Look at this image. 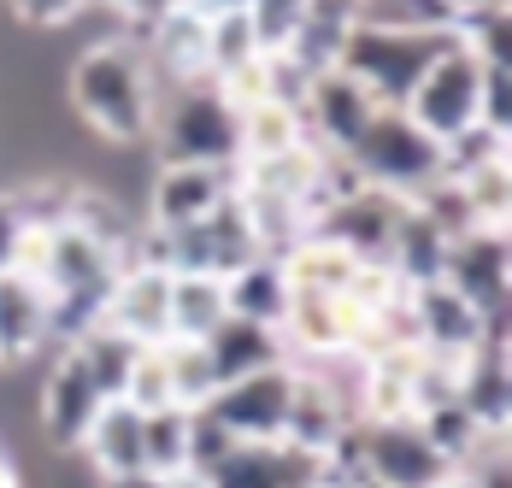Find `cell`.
I'll return each instance as SVG.
<instances>
[{"label": "cell", "instance_id": "cell-14", "mask_svg": "<svg viewBox=\"0 0 512 488\" xmlns=\"http://www.w3.org/2000/svg\"><path fill=\"white\" fill-rule=\"evenodd\" d=\"M318 477H324L318 453H301L289 441H242L206 477V488H312Z\"/></svg>", "mask_w": 512, "mask_h": 488}, {"label": "cell", "instance_id": "cell-17", "mask_svg": "<svg viewBox=\"0 0 512 488\" xmlns=\"http://www.w3.org/2000/svg\"><path fill=\"white\" fill-rule=\"evenodd\" d=\"M201 347H206V359H212L218 389H224V383H242V377H259V371L289 365V342H283V330H271V324H248V318H224Z\"/></svg>", "mask_w": 512, "mask_h": 488}, {"label": "cell", "instance_id": "cell-15", "mask_svg": "<svg viewBox=\"0 0 512 488\" xmlns=\"http://www.w3.org/2000/svg\"><path fill=\"white\" fill-rule=\"evenodd\" d=\"M407 318H412L418 353H436V359H465L471 347L483 342V318H477L448 283L407 289Z\"/></svg>", "mask_w": 512, "mask_h": 488}, {"label": "cell", "instance_id": "cell-11", "mask_svg": "<svg viewBox=\"0 0 512 488\" xmlns=\"http://www.w3.org/2000/svg\"><path fill=\"white\" fill-rule=\"evenodd\" d=\"M289 394H295V365H277V371H259L242 383H224L206 406L218 412V424L236 441H283Z\"/></svg>", "mask_w": 512, "mask_h": 488}, {"label": "cell", "instance_id": "cell-30", "mask_svg": "<svg viewBox=\"0 0 512 488\" xmlns=\"http://www.w3.org/2000/svg\"><path fill=\"white\" fill-rule=\"evenodd\" d=\"M183 430H189V412H183V406L148 412V418H142V471L177 477V471H183Z\"/></svg>", "mask_w": 512, "mask_h": 488}, {"label": "cell", "instance_id": "cell-27", "mask_svg": "<svg viewBox=\"0 0 512 488\" xmlns=\"http://www.w3.org/2000/svg\"><path fill=\"white\" fill-rule=\"evenodd\" d=\"M454 183H460V195H465V206H471V218H477V224L507 230V218H512V153L483 159L477 171H460Z\"/></svg>", "mask_w": 512, "mask_h": 488}, {"label": "cell", "instance_id": "cell-20", "mask_svg": "<svg viewBox=\"0 0 512 488\" xmlns=\"http://www.w3.org/2000/svg\"><path fill=\"white\" fill-rule=\"evenodd\" d=\"M77 453L89 459L95 483L101 477H124V471H142V412L124 406V400H106Z\"/></svg>", "mask_w": 512, "mask_h": 488}, {"label": "cell", "instance_id": "cell-40", "mask_svg": "<svg viewBox=\"0 0 512 488\" xmlns=\"http://www.w3.org/2000/svg\"><path fill=\"white\" fill-rule=\"evenodd\" d=\"M159 488H206V477H195V471H177V477H159Z\"/></svg>", "mask_w": 512, "mask_h": 488}, {"label": "cell", "instance_id": "cell-5", "mask_svg": "<svg viewBox=\"0 0 512 488\" xmlns=\"http://www.w3.org/2000/svg\"><path fill=\"white\" fill-rule=\"evenodd\" d=\"M442 283L483 318V342H507V312H512V242H507V230L477 224V230H465L460 242H448Z\"/></svg>", "mask_w": 512, "mask_h": 488}, {"label": "cell", "instance_id": "cell-1", "mask_svg": "<svg viewBox=\"0 0 512 488\" xmlns=\"http://www.w3.org/2000/svg\"><path fill=\"white\" fill-rule=\"evenodd\" d=\"M65 100L101 147H148L154 130V77L124 36L89 42L65 65Z\"/></svg>", "mask_w": 512, "mask_h": 488}, {"label": "cell", "instance_id": "cell-9", "mask_svg": "<svg viewBox=\"0 0 512 488\" xmlns=\"http://www.w3.org/2000/svg\"><path fill=\"white\" fill-rule=\"evenodd\" d=\"M383 106L359 89L348 71H318L307 83V100H301V130H307V147L318 153H348L359 142V130L377 118Z\"/></svg>", "mask_w": 512, "mask_h": 488}, {"label": "cell", "instance_id": "cell-25", "mask_svg": "<svg viewBox=\"0 0 512 488\" xmlns=\"http://www.w3.org/2000/svg\"><path fill=\"white\" fill-rule=\"evenodd\" d=\"M454 42L477 65H512V0H483L454 18Z\"/></svg>", "mask_w": 512, "mask_h": 488}, {"label": "cell", "instance_id": "cell-36", "mask_svg": "<svg viewBox=\"0 0 512 488\" xmlns=\"http://www.w3.org/2000/svg\"><path fill=\"white\" fill-rule=\"evenodd\" d=\"M24 236H30V218L18 212V200L0 189V271H12V265H18V253H24Z\"/></svg>", "mask_w": 512, "mask_h": 488}, {"label": "cell", "instance_id": "cell-21", "mask_svg": "<svg viewBox=\"0 0 512 488\" xmlns=\"http://www.w3.org/2000/svg\"><path fill=\"white\" fill-rule=\"evenodd\" d=\"M289 277H283V259H248L242 271H230L224 277V306H230V318H248V324H271V330H283V318H289Z\"/></svg>", "mask_w": 512, "mask_h": 488}, {"label": "cell", "instance_id": "cell-37", "mask_svg": "<svg viewBox=\"0 0 512 488\" xmlns=\"http://www.w3.org/2000/svg\"><path fill=\"white\" fill-rule=\"evenodd\" d=\"M95 6H106V12H118L124 24H148V18H159L171 0H95Z\"/></svg>", "mask_w": 512, "mask_h": 488}, {"label": "cell", "instance_id": "cell-18", "mask_svg": "<svg viewBox=\"0 0 512 488\" xmlns=\"http://www.w3.org/2000/svg\"><path fill=\"white\" fill-rule=\"evenodd\" d=\"M348 424H359L354 406H348L336 389H324L312 371H301V365H295V394H289L283 441H289V447H301V453H318V459H324Z\"/></svg>", "mask_w": 512, "mask_h": 488}, {"label": "cell", "instance_id": "cell-42", "mask_svg": "<svg viewBox=\"0 0 512 488\" xmlns=\"http://www.w3.org/2000/svg\"><path fill=\"white\" fill-rule=\"evenodd\" d=\"M436 488H465V477H460V471H454V477H448V483H436Z\"/></svg>", "mask_w": 512, "mask_h": 488}, {"label": "cell", "instance_id": "cell-35", "mask_svg": "<svg viewBox=\"0 0 512 488\" xmlns=\"http://www.w3.org/2000/svg\"><path fill=\"white\" fill-rule=\"evenodd\" d=\"M83 6H89V0H6V12H12L24 30H36V36L77 24V18H83Z\"/></svg>", "mask_w": 512, "mask_h": 488}, {"label": "cell", "instance_id": "cell-3", "mask_svg": "<svg viewBox=\"0 0 512 488\" xmlns=\"http://www.w3.org/2000/svg\"><path fill=\"white\" fill-rule=\"evenodd\" d=\"M454 48V30H395V24H354L336 53V71H348L377 106H407L418 77Z\"/></svg>", "mask_w": 512, "mask_h": 488}, {"label": "cell", "instance_id": "cell-43", "mask_svg": "<svg viewBox=\"0 0 512 488\" xmlns=\"http://www.w3.org/2000/svg\"><path fill=\"white\" fill-rule=\"evenodd\" d=\"M354 488H377V483H354Z\"/></svg>", "mask_w": 512, "mask_h": 488}, {"label": "cell", "instance_id": "cell-41", "mask_svg": "<svg viewBox=\"0 0 512 488\" xmlns=\"http://www.w3.org/2000/svg\"><path fill=\"white\" fill-rule=\"evenodd\" d=\"M312 488H354V483H336V477H318Z\"/></svg>", "mask_w": 512, "mask_h": 488}, {"label": "cell", "instance_id": "cell-39", "mask_svg": "<svg viewBox=\"0 0 512 488\" xmlns=\"http://www.w3.org/2000/svg\"><path fill=\"white\" fill-rule=\"evenodd\" d=\"M0 488H18V465H12V453H6V441H0Z\"/></svg>", "mask_w": 512, "mask_h": 488}, {"label": "cell", "instance_id": "cell-6", "mask_svg": "<svg viewBox=\"0 0 512 488\" xmlns=\"http://www.w3.org/2000/svg\"><path fill=\"white\" fill-rule=\"evenodd\" d=\"M477 83H483V65L454 42V48L418 77V89L407 95L401 112H407L430 142H454L460 130L477 124Z\"/></svg>", "mask_w": 512, "mask_h": 488}, {"label": "cell", "instance_id": "cell-22", "mask_svg": "<svg viewBox=\"0 0 512 488\" xmlns=\"http://www.w3.org/2000/svg\"><path fill=\"white\" fill-rule=\"evenodd\" d=\"M224 318H230L224 277H206V271L171 277V342H206Z\"/></svg>", "mask_w": 512, "mask_h": 488}, {"label": "cell", "instance_id": "cell-23", "mask_svg": "<svg viewBox=\"0 0 512 488\" xmlns=\"http://www.w3.org/2000/svg\"><path fill=\"white\" fill-rule=\"evenodd\" d=\"M359 259L354 253H342L336 242H324V236H301V242L283 253V277H289V289H318V294H348L354 283Z\"/></svg>", "mask_w": 512, "mask_h": 488}, {"label": "cell", "instance_id": "cell-19", "mask_svg": "<svg viewBox=\"0 0 512 488\" xmlns=\"http://www.w3.org/2000/svg\"><path fill=\"white\" fill-rule=\"evenodd\" d=\"M442 265H448V236H442L418 206H401L395 236H389V253H383V271H389L401 289H430V283H442Z\"/></svg>", "mask_w": 512, "mask_h": 488}, {"label": "cell", "instance_id": "cell-29", "mask_svg": "<svg viewBox=\"0 0 512 488\" xmlns=\"http://www.w3.org/2000/svg\"><path fill=\"white\" fill-rule=\"evenodd\" d=\"M159 347H165V371H171V394H177V406H183V412L206 406V400L218 394V377H212L206 347L201 342H159Z\"/></svg>", "mask_w": 512, "mask_h": 488}, {"label": "cell", "instance_id": "cell-33", "mask_svg": "<svg viewBox=\"0 0 512 488\" xmlns=\"http://www.w3.org/2000/svg\"><path fill=\"white\" fill-rule=\"evenodd\" d=\"M477 124L512 136V65H483V83H477Z\"/></svg>", "mask_w": 512, "mask_h": 488}, {"label": "cell", "instance_id": "cell-31", "mask_svg": "<svg viewBox=\"0 0 512 488\" xmlns=\"http://www.w3.org/2000/svg\"><path fill=\"white\" fill-rule=\"evenodd\" d=\"M236 447H242V441L218 424V412H212V406H195V412H189V430H183V471L212 477Z\"/></svg>", "mask_w": 512, "mask_h": 488}, {"label": "cell", "instance_id": "cell-26", "mask_svg": "<svg viewBox=\"0 0 512 488\" xmlns=\"http://www.w3.org/2000/svg\"><path fill=\"white\" fill-rule=\"evenodd\" d=\"M259 53H265L259 48V30H254V18H248L242 6L206 18V71H212V77H230V71L254 65Z\"/></svg>", "mask_w": 512, "mask_h": 488}, {"label": "cell", "instance_id": "cell-16", "mask_svg": "<svg viewBox=\"0 0 512 488\" xmlns=\"http://www.w3.org/2000/svg\"><path fill=\"white\" fill-rule=\"evenodd\" d=\"M48 353V289L30 271H0V365Z\"/></svg>", "mask_w": 512, "mask_h": 488}, {"label": "cell", "instance_id": "cell-24", "mask_svg": "<svg viewBox=\"0 0 512 488\" xmlns=\"http://www.w3.org/2000/svg\"><path fill=\"white\" fill-rule=\"evenodd\" d=\"M236 130H242V165H248V159H277V153L307 147L301 112L283 106V100H254V106H242V112H236Z\"/></svg>", "mask_w": 512, "mask_h": 488}, {"label": "cell", "instance_id": "cell-34", "mask_svg": "<svg viewBox=\"0 0 512 488\" xmlns=\"http://www.w3.org/2000/svg\"><path fill=\"white\" fill-rule=\"evenodd\" d=\"M301 12H307V0H254L248 18H254V30H259V48L265 53L289 48V36L301 30Z\"/></svg>", "mask_w": 512, "mask_h": 488}, {"label": "cell", "instance_id": "cell-8", "mask_svg": "<svg viewBox=\"0 0 512 488\" xmlns=\"http://www.w3.org/2000/svg\"><path fill=\"white\" fill-rule=\"evenodd\" d=\"M359 453H365V483L377 488H436L454 477V465L430 447V436L412 418L359 424Z\"/></svg>", "mask_w": 512, "mask_h": 488}, {"label": "cell", "instance_id": "cell-7", "mask_svg": "<svg viewBox=\"0 0 512 488\" xmlns=\"http://www.w3.org/2000/svg\"><path fill=\"white\" fill-rule=\"evenodd\" d=\"M101 406H106V394L83 371V359L71 347H53L48 371H42V389H36V430H42V441L53 453H77Z\"/></svg>", "mask_w": 512, "mask_h": 488}, {"label": "cell", "instance_id": "cell-4", "mask_svg": "<svg viewBox=\"0 0 512 488\" xmlns=\"http://www.w3.org/2000/svg\"><path fill=\"white\" fill-rule=\"evenodd\" d=\"M342 159L354 165V177L365 189L395 195V200H418L430 183L448 177V171H442V142H430L401 106H383V112L359 130V142L348 147Z\"/></svg>", "mask_w": 512, "mask_h": 488}, {"label": "cell", "instance_id": "cell-28", "mask_svg": "<svg viewBox=\"0 0 512 488\" xmlns=\"http://www.w3.org/2000/svg\"><path fill=\"white\" fill-rule=\"evenodd\" d=\"M77 359H83V371L95 377V389L106 394V400H118L124 394V377H130V359H136V342H124L118 330H106V324H95L83 342L71 347Z\"/></svg>", "mask_w": 512, "mask_h": 488}, {"label": "cell", "instance_id": "cell-38", "mask_svg": "<svg viewBox=\"0 0 512 488\" xmlns=\"http://www.w3.org/2000/svg\"><path fill=\"white\" fill-rule=\"evenodd\" d=\"M95 488H159L154 471H124V477H101Z\"/></svg>", "mask_w": 512, "mask_h": 488}, {"label": "cell", "instance_id": "cell-12", "mask_svg": "<svg viewBox=\"0 0 512 488\" xmlns=\"http://www.w3.org/2000/svg\"><path fill=\"white\" fill-rule=\"evenodd\" d=\"M101 324L118 330L124 342H136V347L171 342V277L165 271H148V265H124L112 294H106Z\"/></svg>", "mask_w": 512, "mask_h": 488}, {"label": "cell", "instance_id": "cell-13", "mask_svg": "<svg viewBox=\"0 0 512 488\" xmlns=\"http://www.w3.org/2000/svg\"><path fill=\"white\" fill-rule=\"evenodd\" d=\"M454 400L471 412L483 436H507L512 424V342H477L460 359Z\"/></svg>", "mask_w": 512, "mask_h": 488}, {"label": "cell", "instance_id": "cell-10", "mask_svg": "<svg viewBox=\"0 0 512 488\" xmlns=\"http://www.w3.org/2000/svg\"><path fill=\"white\" fill-rule=\"evenodd\" d=\"M230 200H236V165H159L148 183V218L165 230H183Z\"/></svg>", "mask_w": 512, "mask_h": 488}, {"label": "cell", "instance_id": "cell-32", "mask_svg": "<svg viewBox=\"0 0 512 488\" xmlns=\"http://www.w3.org/2000/svg\"><path fill=\"white\" fill-rule=\"evenodd\" d=\"M118 400L136 406L142 418H148V412H165V406H177V394H171V371H165V347H136L130 377H124V394H118Z\"/></svg>", "mask_w": 512, "mask_h": 488}, {"label": "cell", "instance_id": "cell-2", "mask_svg": "<svg viewBox=\"0 0 512 488\" xmlns=\"http://www.w3.org/2000/svg\"><path fill=\"white\" fill-rule=\"evenodd\" d=\"M159 165H242V130L236 106L218 89V77L195 83H154V130H148Z\"/></svg>", "mask_w": 512, "mask_h": 488}]
</instances>
